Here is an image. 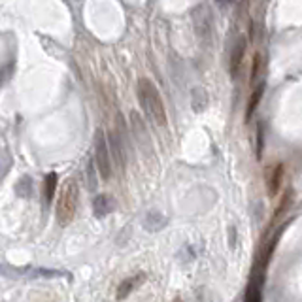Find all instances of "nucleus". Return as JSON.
<instances>
[{"label": "nucleus", "mask_w": 302, "mask_h": 302, "mask_svg": "<svg viewBox=\"0 0 302 302\" xmlns=\"http://www.w3.org/2000/svg\"><path fill=\"white\" fill-rule=\"evenodd\" d=\"M138 98L142 110L149 117V121L155 123L157 127H164L166 125V110H164L163 98L157 91V87L147 78H142L138 81Z\"/></svg>", "instance_id": "f257e3e1"}, {"label": "nucleus", "mask_w": 302, "mask_h": 302, "mask_svg": "<svg viewBox=\"0 0 302 302\" xmlns=\"http://www.w3.org/2000/svg\"><path fill=\"white\" fill-rule=\"evenodd\" d=\"M78 196L79 189L76 179L68 178L62 185L61 196H59V202H57V219H59L61 225H68L74 219L76 208H78Z\"/></svg>", "instance_id": "f03ea898"}, {"label": "nucleus", "mask_w": 302, "mask_h": 302, "mask_svg": "<svg viewBox=\"0 0 302 302\" xmlns=\"http://www.w3.org/2000/svg\"><path fill=\"white\" fill-rule=\"evenodd\" d=\"M94 161L98 166V172L104 179H110L112 176V163H110V147L104 136V131L98 129L94 134Z\"/></svg>", "instance_id": "7ed1b4c3"}, {"label": "nucleus", "mask_w": 302, "mask_h": 302, "mask_svg": "<svg viewBox=\"0 0 302 302\" xmlns=\"http://www.w3.org/2000/svg\"><path fill=\"white\" fill-rule=\"evenodd\" d=\"M144 279H146V274H142V272L136 274V276H131V278L123 279V281L119 283V287H117V300L127 298V296H129L136 287L144 283Z\"/></svg>", "instance_id": "20e7f679"}, {"label": "nucleus", "mask_w": 302, "mask_h": 302, "mask_svg": "<svg viewBox=\"0 0 302 302\" xmlns=\"http://www.w3.org/2000/svg\"><path fill=\"white\" fill-rule=\"evenodd\" d=\"M116 210V200L110 194H96L93 200V212L96 217H106Z\"/></svg>", "instance_id": "39448f33"}, {"label": "nucleus", "mask_w": 302, "mask_h": 302, "mask_svg": "<svg viewBox=\"0 0 302 302\" xmlns=\"http://www.w3.org/2000/svg\"><path fill=\"white\" fill-rule=\"evenodd\" d=\"M281 176H283V166H281V164L268 168L266 183H268V194H270V196H274V194L278 193L279 183H281Z\"/></svg>", "instance_id": "423d86ee"}, {"label": "nucleus", "mask_w": 302, "mask_h": 302, "mask_svg": "<svg viewBox=\"0 0 302 302\" xmlns=\"http://www.w3.org/2000/svg\"><path fill=\"white\" fill-rule=\"evenodd\" d=\"M166 217L163 214H159V212H149L144 219V227H146L147 231H151V233H155V231H161L166 227Z\"/></svg>", "instance_id": "0eeeda50"}, {"label": "nucleus", "mask_w": 302, "mask_h": 302, "mask_svg": "<svg viewBox=\"0 0 302 302\" xmlns=\"http://www.w3.org/2000/svg\"><path fill=\"white\" fill-rule=\"evenodd\" d=\"M55 189H57V174L49 172L46 176V179H44V202H46V206L53 200Z\"/></svg>", "instance_id": "6e6552de"}, {"label": "nucleus", "mask_w": 302, "mask_h": 302, "mask_svg": "<svg viewBox=\"0 0 302 302\" xmlns=\"http://www.w3.org/2000/svg\"><path fill=\"white\" fill-rule=\"evenodd\" d=\"M244 47H246V42H244V40H240V42L236 44V47H234L233 57H231V74H233V76H236V72H238V68H240Z\"/></svg>", "instance_id": "1a4fd4ad"}, {"label": "nucleus", "mask_w": 302, "mask_h": 302, "mask_svg": "<svg viewBox=\"0 0 302 302\" xmlns=\"http://www.w3.org/2000/svg\"><path fill=\"white\" fill-rule=\"evenodd\" d=\"M16 194L21 198H29L32 194V179L29 176H23L16 185Z\"/></svg>", "instance_id": "9d476101"}, {"label": "nucleus", "mask_w": 302, "mask_h": 302, "mask_svg": "<svg viewBox=\"0 0 302 302\" xmlns=\"http://www.w3.org/2000/svg\"><path fill=\"white\" fill-rule=\"evenodd\" d=\"M244 302H263L261 300V289L257 283H249L248 289H246V296H244Z\"/></svg>", "instance_id": "9b49d317"}, {"label": "nucleus", "mask_w": 302, "mask_h": 302, "mask_svg": "<svg viewBox=\"0 0 302 302\" xmlns=\"http://www.w3.org/2000/svg\"><path fill=\"white\" fill-rule=\"evenodd\" d=\"M206 102H208V98H206L204 89H194L193 91V108L196 110V112H200V110L206 106Z\"/></svg>", "instance_id": "f8f14e48"}, {"label": "nucleus", "mask_w": 302, "mask_h": 302, "mask_svg": "<svg viewBox=\"0 0 302 302\" xmlns=\"http://www.w3.org/2000/svg\"><path fill=\"white\" fill-rule=\"evenodd\" d=\"M261 94H263V87H259V89H255V93H253V96H251V100H249L248 116H246V119H251V116H253V112H255V108H257V102H259V98H261Z\"/></svg>", "instance_id": "ddd939ff"}, {"label": "nucleus", "mask_w": 302, "mask_h": 302, "mask_svg": "<svg viewBox=\"0 0 302 302\" xmlns=\"http://www.w3.org/2000/svg\"><path fill=\"white\" fill-rule=\"evenodd\" d=\"M89 187L91 189L96 187V178L93 176V163H89Z\"/></svg>", "instance_id": "4468645a"}, {"label": "nucleus", "mask_w": 302, "mask_h": 302, "mask_svg": "<svg viewBox=\"0 0 302 302\" xmlns=\"http://www.w3.org/2000/svg\"><path fill=\"white\" fill-rule=\"evenodd\" d=\"M221 2H231V0H221Z\"/></svg>", "instance_id": "2eb2a0df"}, {"label": "nucleus", "mask_w": 302, "mask_h": 302, "mask_svg": "<svg viewBox=\"0 0 302 302\" xmlns=\"http://www.w3.org/2000/svg\"><path fill=\"white\" fill-rule=\"evenodd\" d=\"M174 302H181V300H174Z\"/></svg>", "instance_id": "dca6fc26"}]
</instances>
